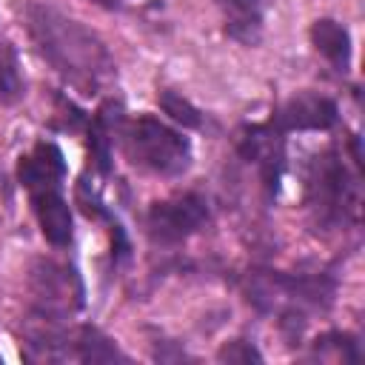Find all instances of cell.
Returning <instances> with one entry per match:
<instances>
[{
  "label": "cell",
  "mask_w": 365,
  "mask_h": 365,
  "mask_svg": "<svg viewBox=\"0 0 365 365\" xmlns=\"http://www.w3.org/2000/svg\"><path fill=\"white\" fill-rule=\"evenodd\" d=\"M23 23L40 57L68 86L94 94L114 80V60L106 43L80 20L46 3H29L23 9Z\"/></svg>",
  "instance_id": "cell-1"
},
{
  "label": "cell",
  "mask_w": 365,
  "mask_h": 365,
  "mask_svg": "<svg viewBox=\"0 0 365 365\" xmlns=\"http://www.w3.org/2000/svg\"><path fill=\"white\" fill-rule=\"evenodd\" d=\"M123 151L137 168L157 177H180L191 165L188 137L148 114L123 128Z\"/></svg>",
  "instance_id": "cell-2"
},
{
  "label": "cell",
  "mask_w": 365,
  "mask_h": 365,
  "mask_svg": "<svg viewBox=\"0 0 365 365\" xmlns=\"http://www.w3.org/2000/svg\"><path fill=\"white\" fill-rule=\"evenodd\" d=\"M305 191H308V205L319 222L336 225V222H348L356 217L359 185L336 151H325L314 157L308 168Z\"/></svg>",
  "instance_id": "cell-3"
},
{
  "label": "cell",
  "mask_w": 365,
  "mask_h": 365,
  "mask_svg": "<svg viewBox=\"0 0 365 365\" xmlns=\"http://www.w3.org/2000/svg\"><path fill=\"white\" fill-rule=\"evenodd\" d=\"M29 291L37 302V311L66 317L83 305V282L68 262L37 259L29 271Z\"/></svg>",
  "instance_id": "cell-4"
},
{
  "label": "cell",
  "mask_w": 365,
  "mask_h": 365,
  "mask_svg": "<svg viewBox=\"0 0 365 365\" xmlns=\"http://www.w3.org/2000/svg\"><path fill=\"white\" fill-rule=\"evenodd\" d=\"M208 220V202L200 194H177L168 200H160L148 208L145 225L151 240L157 242H182L194 231H200Z\"/></svg>",
  "instance_id": "cell-5"
},
{
  "label": "cell",
  "mask_w": 365,
  "mask_h": 365,
  "mask_svg": "<svg viewBox=\"0 0 365 365\" xmlns=\"http://www.w3.org/2000/svg\"><path fill=\"white\" fill-rule=\"evenodd\" d=\"M336 117H339V111H336V103L331 97L302 91L277 108L271 125L282 134L285 131H325L336 123Z\"/></svg>",
  "instance_id": "cell-6"
},
{
  "label": "cell",
  "mask_w": 365,
  "mask_h": 365,
  "mask_svg": "<svg viewBox=\"0 0 365 365\" xmlns=\"http://www.w3.org/2000/svg\"><path fill=\"white\" fill-rule=\"evenodd\" d=\"M240 151L248 163H254L265 180L268 188H277V180L282 174L285 151H282V131H277L271 123L268 125H251L240 137Z\"/></svg>",
  "instance_id": "cell-7"
},
{
  "label": "cell",
  "mask_w": 365,
  "mask_h": 365,
  "mask_svg": "<svg viewBox=\"0 0 365 365\" xmlns=\"http://www.w3.org/2000/svg\"><path fill=\"white\" fill-rule=\"evenodd\" d=\"M17 177L29 194L46 191V188H63V180H66L63 151L54 143H37L29 154L20 157Z\"/></svg>",
  "instance_id": "cell-8"
},
{
  "label": "cell",
  "mask_w": 365,
  "mask_h": 365,
  "mask_svg": "<svg viewBox=\"0 0 365 365\" xmlns=\"http://www.w3.org/2000/svg\"><path fill=\"white\" fill-rule=\"evenodd\" d=\"M31 205H34V217L40 222L43 237L51 245H68L71 242V208L63 197L60 188H46V191H34L31 194Z\"/></svg>",
  "instance_id": "cell-9"
},
{
  "label": "cell",
  "mask_w": 365,
  "mask_h": 365,
  "mask_svg": "<svg viewBox=\"0 0 365 365\" xmlns=\"http://www.w3.org/2000/svg\"><path fill=\"white\" fill-rule=\"evenodd\" d=\"M214 3L225 14V31L245 46H254L259 40L262 20L274 6V0H214Z\"/></svg>",
  "instance_id": "cell-10"
},
{
  "label": "cell",
  "mask_w": 365,
  "mask_h": 365,
  "mask_svg": "<svg viewBox=\"0 0 365 365\" xmlns=\"http://www.w3.org/2000/svg\"><path fill=\"white\" fill-rule=\"evenodd\" d=\"M311 40H314V48L336 68V71H348L351 66V34L342 23L331 20V17H322L311 26Z\"/></svg>",
  "instance_id": "cell-11"
},
{
  "label": "cell",
  "mask_w": 365,
  "mask_h": 365,
  "mask_svg": "<svg viewBox=\"0 0 365 365\" xmlns=\"http://www.w3.org/2000/svg\"><path fill=\"white\" fill-rule=\"evenodd\" d=\"M77 348H80V359L83 362H111V359H125L117 348H114V342L108 339V336H103L100 331H94V328H83L80 331V336H77Z\"/></svg>",
  "instance_id": "cell-12"
},
{
  "label": "cell",
  "mask_w": 365,
  "mask_h": 365,
  "mask_svg": "<svg viewBox=\"0 0 365 365\" xmlns=\"http://www.w3.org/2000/svg\"><path fill=\"white\" fill-rule=\"evenodd\" d=\"M23 94V77L17 68V57L9 46L0 43V103H14Z\"/></svg>",
  "instance_id": "cell-13"
},
{
  "label": "cell",
  "mask_w": 365,
  "mask_h": 365,
  "mask_svg": "<svg viewBox=\"0 0 365 365\" xmlns=\"http://www.w3.org/2000/svg\"><path fill=\"white\" fill-rule=\"evenodd\" d=\"M160 106H163L165 114H171L177 123L191 125V128L200 125V111H197L188 100H182L180 94H174V91H163V94H160Z\"/></svg>",
  "instance_id": "cell-14"
},
{
  "label": "cell",
  "mask_w": 365,
  "mask_h": 365,
  "mask_svg": "<svg viewBox=\"0 0 365 365\" xmlns=\"http://www.w3.org/2000/svg\"><path fill=\"white\" fill-rule=\"evenodd\" d=\"M217 359H220V362H259L262 354H259L251 342H245V339H234V342H225V345L220 348Z\"/></svg>",
  "instance_id": "cell-15"
},
{
  "label": "cell",
  "mask_w": 365,
  "mask_h": 365,
  "mask_svg": "<svg viewBox=\"0 0 365 365\" xmlns=\"http://www.w3.org/2000/svg\"><path fill=\"white\" fill-rule=\"evenodd\" d=\"M94 3H100V6H114L117 0H94Z\"/></svg>",
  "instance_id": "cell-16"
}]
</instances>
